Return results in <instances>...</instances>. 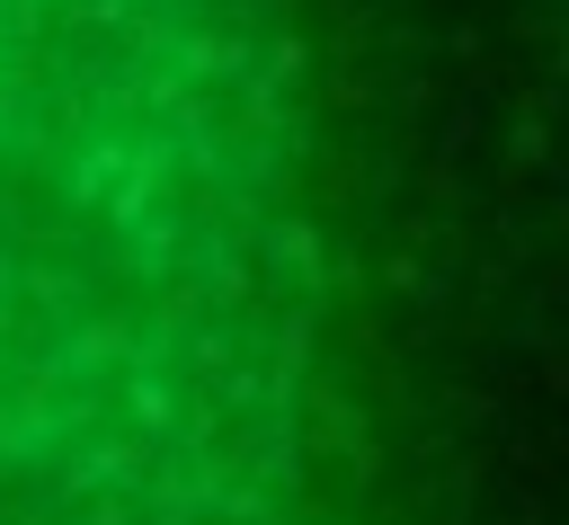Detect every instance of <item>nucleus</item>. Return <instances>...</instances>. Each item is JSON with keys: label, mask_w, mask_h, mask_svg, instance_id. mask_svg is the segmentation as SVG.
Masks as SVG:
<instances>
[{"label": "nucleus", "mask_w": 569, "mask_h": 525, "mask_svg": "<svg viewBox=\"0 0 569 525\" xmlns=\"http://www.w3.org/2000/svg\"><path fill=\"white\" fill-rule=\"evenodd\" d=\"M329 365L284 0H0V445Z\"/></svg>", "instance_id": "obj_1"}]
</instances>
